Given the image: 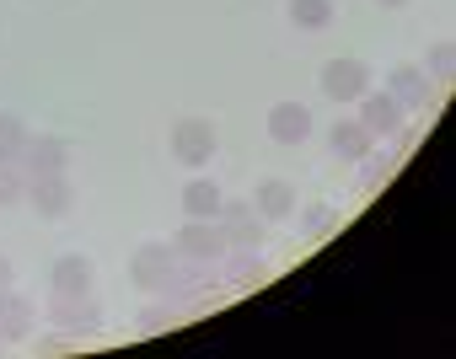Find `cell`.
Masks as SVG:
<instances>
[{
    "instance_id": "cell-12",
    "label": "cell",
    "mask_w": 456,
    "mask_h": 359,
    "mask_svg": "<svg viewBox=\"0 0 456 359\" xmlns=\"http://www.w3.org/2000/svg\"><path fill=\"white\" fill-rule=\"evenodd\" d=\"M253 210H258L264 220H290V215L301 210V199H296V188L285 183V177H264V183H258V199H253Z\"/></svg>"
},
{
    "instance_id": "cell-17",
    "label": "cell",
    "mask_w": 456,
    "mask_h": 359,
    "mask_svg": "<svg viewBox=\"0 0 456 359\" xmlns=\"http://www.w3.org/2000/svg\"><path fill=\"white\" fill-rule=\"evenodd\" d=\"M328 145H333V156H344V161H360L376 140H370V129L360 124V118H338L333 129H328Z\"/></svg>"
},
{
    "instance_id": "cell-5",
    "label": "cell",
    "mask_w": 456,
    "mask_h": 359,
    "mask_svg": "<svg viewBox=\"0 0 456 359\" xmlns=\"http://www.w3.org/2000/svg\"><path fill=\"white\" fill-rule=\"evenodd\" d=\"M28 204H33L44 220H60V215H70V204H76V188H70V177H65V172H49V177H28Z\"/></svg>"
},
{
    "instance_id": "cell-25",
    "label": "cell",
    "mask_w": 456,
    "mask_h": 359,
    "mask_svg": "<svg viewBox=\"0 0 456 359\" xmlns=\"http://www.w3.org/2000/svg\"><path fill=\"white\" fill-rule=\"evenodd\" d=\"M0 290H12V258L0 252Z\"/></svg>"
},
{
    "instance_id": "cell-20",
    "label": "cell",
    "mask_w": 456,
    "mask_h": 359,
    "mask_svg": "<svg viewBox=\"0 0 456 359\" xmlns=\"http://www.w3.org/2000/svg\"><path fill=\"white\" fill-rule=\"evenodd\" d=\"M290 22L306 33H322L333 22V0H290Z\"/></svg>"
},
{
    "instance_id": "cell-19",
    "label": "cell",
    "mask_w": 456,
    "mask_h": 359,
    "mask_svg": "<svg viewBox=\"0 0 456 359\" xmlns=\"http://www.w3.org/2000/svg\"><path fill=\"white\" fill-rule=\"evenodd\" d=\"M28 134H33V129H28L17 113H0V161H22Z\"/></svg>"
},
{
    "instance_id": "cell-1",
    "label": "cell",
    "mask_w": 456,
    "mask_h": 359,
    "mask_svg": "<svg viewBox=\"0 0 456 359\" xmlns=\"http://www.w3.org/2000/svg\"><path fill=\"white\" fill-rule=\"evenodd\" d=\"M360 124L370 129V140H397L408 145V108L392 92H365L360 97Z\"/></svg>"
},
{
    "instance_id": "cell-26",
    "label": "cell",
    "mask_w": 456,
    "mask_h": 359,
    "mask_svg": "<svg viewBox=\"0 0 456 359\" xmlns=\"http://www.w3.org/2000/svg\"><path fill=\"white\" fill-rule=\"evenodd\" d=\"M376 6H387V12H397V6H408V0H376Z\"/></svg>"
},
{
    "instance_id": "cell-6",
    "label": "cell",
    "mask_w": 456,
    "mask_h": 359,
    "mask_svg": "<svg viewBox=\"0 0 456 359\" xmlns=\"http://www.w3.org/2000/svg\"><path fill=\"white\" fill-rule=\"evenodd\" d=\"M54 327H65V332H97L102 327V306L92 300V295H60L54 290V300H49V311H44Z\"/></svg>"
},
{
    "instance_id": "cell-11",
    "label": "cell",
    "mask_w": 456,
    "mask_h": 359,
    "mask_svg": "<svg viewBox=\"0 0 456 359\" xmlns=\"http://www.w3.org/2000/svg\"><path fill=\"white\" fill-rule=\"evenodd\" d=\"M269 134H274L280 145H306V140H312V113H306V102H274V108H269Z\"/></svg>"
},
{
    "instance_id": "cell-7",
    "label": "cell",
    "mask_w": 456,
    "mask_h": 359,
    "mask_svg": "<svg viewBox=\"0 0 456 359\" xmlns=\"http://www.w3.org/2000/svg\"><path fill=\"white\" fill-rule=\"evenodd\" d=\"M172 247H177V258H193V263H215V258H225V236H220L215 220H188V226L172 236Z\"/></svg>"
},
{
    "instance_id": "cell-10",
    "label": "cell",
    "mask_w": 456,
    "mask_h": 359,
    "mask_svg": "<svg viewBox=\"0 0 456 359\" xmlns=\"http://www.w3.org/2000/svg\"><path fill=\"white\" fill-rule=\"evenodd\" d=\"M70 150L60 134H28V150H22V172L28 177H49V172H65Z\"/></svg>"
},
{
    "instance_id": "cell-21",
    "label": "cell",
    "mask_w": 456,
    "mask_h": 359,
    "mask_svg": "<svg viewBox=\"0 0 456 359\" xmlns=\"http://www.w3.org/2000/svg\"><path fill=\"white\" fill-rule=\"evenodd\" d=\"M6 204H28V172L22 161H0V210Z\"/></svg>"
},
{
    "instance_id": "cell-22",
    "label": "cell",
    "mask_w": 456,
    "mask_h": 359,
    "mask_svg": "<svg viewBox=\"0 0 456 359\" xmlns=\"http://www.w3.org/2000/svg\"><path fill=\"white\" fill-rule=\"evenodd\" d=\"M424 76H429V81H451V76H456V44H451V38H435Z\"/></svg>"
},
{
    "instance_id": "cell-23",
    "label": "cell",
    "mask_w": 456,
    "mask_h": 359,
    "mask_svg": "<svg viewBox=\"0 0 456 359\" xmlns=\"http://www.w3.org/2000/svg\"><path fill=\"white\" fill-rule=\"evenodd\" d=\"M301 220H306V236H312V242H322V236H333V226H338V215H333L328 204H312V210H306Z\"/></svg>"
},
{
    "instance_id": "cell-15",
    "label": "cell",
    "mask_w": 456,
    "mask_h": 359,
    "mask_svg": "<svg viewBox=\"0 0 456 359\" xmlns=\"http://www.w3.org/2000/svg\"><path fill=\"white\" fill-rule=\"evenodd\" d=\"M387 92L413 113V108H429V76L419 70V65H397L392 76H387Z\"/></svg>"
},
{
    "instance_id": "cell-14",
    "label": "cell",
    "mask_w": 456,
    "mask_h": 359,
    "mask_svg": "<svg viewBox=\"0 0 456 359\" xmlns=\"http://www.w3.org/2000/svg\"><path fill=\"white\" fill-rule=\"evenodd\" d=\"M38 322V306L17 290H0V338H28Z\"/></svg>"
},
{
    "instance_id": "cell-9",
    "label": "cell",
    "mask_w": 456,
    "mask_h": 359,
    "mask_svg": "<svg viewBox=\"0 0 456 359\" xmlns=\"http://www.w3.org/2000/svg\"><path fill=\"white\" fill-rule=\"evenodd\" d=\"M403 150L408 145H397V140H387V145H370L365 156H360V183H365V194H381L392 177H397V166H403Z\"/></svg>"
},
{
    "instance_id": "cell-18",
    "label": "cell",
    "mask_w": 456,
    "mask_h": 359,
    "mask_svg": "<svg viewBox=\"0 0 456 359\" xmlns=\"http://www.w3.org/2000/svg\"><path fill=\"white\" fill-rule=\"evenodd\" d=\"M220 188L209 183V177H193V183L183 188V210H188V220H215L220 215Z\"/></svg>"
},
{
    "instance_id": "cell-24",
    "label": "cell",
    "mask_w": 456,
    "mask_h": 359,
    "mask_svg": "<svg viewBox=\"0 0 456 359\" xmlns=\"http://www.w3.org/2000/svg\"><path fill=\"white\" fill-rule=\"evenodd\" d=\"M167 327H177V311H172V306H151V311L140 316V332H167Z\"/></svg>"
},
{
    "instance_id": "cell-3",
    "label": "cell",
    "mask_w": 456,
    "mask_h": 359,
    "mask_svg": "<svg viewBox=\"0 0 456 359\" xmlns=\"http://www.w3.org/2000/svg\"><path fill=\"white\" fill-rule=\"evenodd\" d=\"M370 92V65L365 60H328L322 65V97L328 102H360Z\"/></svg>"
},
{
    "instance_id": "cell-8",
    "label": "cell",
    "mask_w": 456,
    "mask_h": 359,
    "mask_svg": "<svg viewBox=\"0 0 456 359\" xmlns=\"http://www.w3.org/2000/svg\"><path fill=\"white\" fill-rule=\"evenodd\" d=\"M215 226H220L225 247H258L264 252V231H258V210L253 204H220Z\"/></svg>"
},
{
    "instance_id": "cell-16",
    "label": "cell",
    "mask_w": 456,
    "mask_h": 359,
    "mask_svg": "<svg viewBox=\"0 0 456 359\" xmlns=\"http://www.w3.org/2000/svg\"><path fill=\"white\" fill-rule=\"evenodd\" d=\"M54 290H60V295H92V290H97L92 263H86L81 252H65V258L54 263Z\"/></svg>"
},
{
    "instance_id": "cell-13",
    "label": "cell",
    "mask_w": 456,
    "mask_h": 359,
    "mask_svg": "<svg viewBox=\"0 0 456 359\" xmlns=\"http://www.w3.org/2000/svg\"><path fill=\"white\" fill-rule=\"evenodd\" d=\"M225 284H242V290H258L264 279H269V268H264V258H258V247H225V274H220Z\"/></svg>"
},
{
    "instance_id": "cell-4",
    "label": "cell",
    "mask_w": 456,
    "mask_h": 359,
    "mask_svg": "<svg viewBox=\"0 0 456 359\" xmlns=\"http://www.w3.org/2000/svg\"><path fill=\"white\" fill-rule=\"evenodd\" d=\"M172 156H177V166H204V161H215V124H209V118H183V124H172Z\"/></svg>"
},
{
    "instance_id": "cell-2",
    "label": "cell",
    "mask_w": 456,
    "mask_h": 359,
    "mask_svg": "<svg viewBox=\"0 0 456 359\" xmlns=\"http://www.w3.org/2000/svg\"><path fill=\"white\" fill-rule=\"evenodd\" d=\"M172 274H177V247H140L134 263H129V279L145 290V295H167L172 290Z\"/></svg>"
}]
</instances>
